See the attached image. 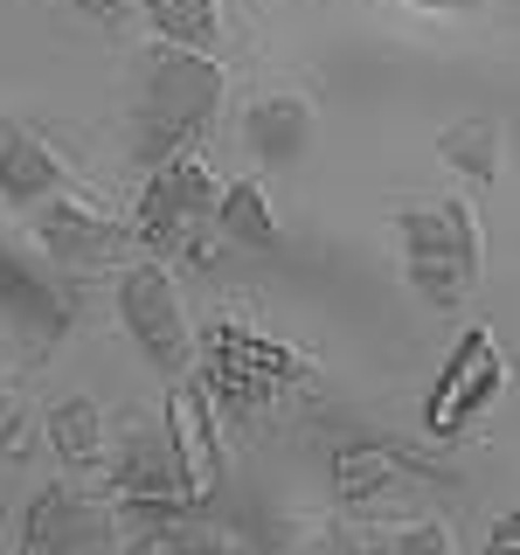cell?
Listing matches in <instances>:
<instances>
[{
    "label": "cell",
    "instance_id": "cell-4",
    "mask_svg": "<svg viewBox=\"0 0 520 555\" xmlns=\"http://www.w3.org/2000/svg\"><path fill=\"white\" fill-rule=\"evenodd\" d=\"M395 250H403V278L430 306H465L479 285L485 243L465 202H424L395 216Z\"/></svg>",
    "mask_w": 520,
    "mask_h": 555
},
{
    "label": "cell",
    "instance_id": "cell-18",
    "mask_svg": "<svg viewBox=\"0 0 520 555\" xmlns=\"http://www.w3.org/2000/svg\"><path fill=\"white\" fill-rule=\"evenodd\" d=\"M438 160L458 167V173H479V181H493V160H499V118H458L444 139H438Z\"/></svg>",
    "mask_w": 520,
    "mask_h": 555
},
{
    "label": "cell",
    "instance_id": "cell-8",
    "mask_svg": "<svg viewBox=\"0 0 520 555\" xmlns=\"http://www.w3.org/2000/svg\"><path fill=\"white\" fill-rule=\"evenodd\" d=\"M126 243H132V230L112 216V208H98L91 195H49L42 250H49L56 271H98V264H112Z\"/></svg>",
    "mask_w": 520,
    "mask_h": 555
},
{
    "label": "cell",
    "instance_id": "cell-15",
    "mask_svg": "<svg viewBox=\"0 0 520 555\" xmlns=\"http://www.w3.org/2000/svg\"><path fill=\"white\" fill-rule=\"evenodd\" d=\"M216 236L250 243V250H271V243H277V216H271L264 181H230V188H222V195H216Z\"/></svg>",
    "mask_w": 520,
    "mask_h": 555
},
{
    "label": "cell",
    "instance_id": "cell-5",
    "mask_svg": "<svg viewBox=\"0 0 520 555\" xmlns=\"http://www.w3.org/2000/svg\"><path fill=\"white\" fill-rule=\"evenodd\" d=\"M118 312H126V334L139 340V354L153 361V369L167 375H187L195 369V326H187V306L181 292H173V271L167 257H146V264H132L118 278Z\"/></svg>",
    "mask_w": 520,
    "mask_h": 555
},
{
    "label": "cell",
    "instance_id": "cell-9",
    "mask_svg": "<svg viewBox=\"0 0 520 555\" xmlns=\"http://www.w3.org/2000/svg\"><path fill=\"white\" fill-rule=\"evenodd\" d=\"M112 493L132 507H187L181 451H173L167 424H132L112 451Z\"/></svg>",
    "mask_w": 520,
    "mask_h": 555
},
{
    "label": "cell",
    "instance_id": "cell-11",
    "mask_svg": "<svg viewBox=\"0 0 520 555\" xmlns=\"http://www.w3.org/2000/svg\"><path fill=\"white\" fill-rule=\"evenodd\" d=\"M312 146V98L299 91H271L250 104V153L257 167H291Z\"/></svg>",
    "mask_w": 520,
    "mask_h": 555
},
{
    "label": "cell",
    "instance_id": "cell-1",
    "mask_svg": "<svg viewBox=\"0 0 520 555\" xmlns=\"http://www.w3.org/2000/svg\"><path fill=\"white\" fill-rule=\"evenodd\" d=\"M222 77L216 56H195V49H153L146 77L126 104V160L132 167H167L181 153H195V139L216 126L222 112Z\"/></svg>",
    "mask_w": 520,
    "mask_h": 555
},
{
    "label": "cell",
    "instance_id": "cell-12",
    "mask_svg": "<svg viewBox=\"0 0 520 555\" xmlns=\"http://www.w3.org/2000/svg\"><path fill=\"white\" fill-rule=\"evenodd\" d=\"M167 438H173V451H181L187 500H208L216 493V444H208V396H202V382H181V389H173Z\"/></svg>",
    "mask_w": 520,
    "mask_h": 555
},
{
    "label": "cell",
    "instance_id": "cell-20",
    "mask_svg": "<svg viewBox=\"0 0 520 555\" xmlns=\"http://www.w3.org/2000/svg\"><path fill=\"white\" fill-rule=\"evenodd\" d=\"M63 8H77V14H98V22H112V28H126L132 14H139V0H63Z\"/></svg>",
    "mask_w": 520,
    "mask_h": 555
},
{
    "label": "cell",
    "instance_id": "cell-6",
    "mask_svg": "<svg viewBox=\"0 0 520 555\" xmlns=\"http://www.w3.org/2000/svg\"><path fill=\"white\" fill-rule=\"evenodd\" d=\"M69 312H77V299H69L63 278H49L28 250L0 243V334L22 347L28 361H42L69 334Z\"/></svg>",
    "mask_w": 520,
    "mask_h": 555
},
{
    "label": "cell",
    "instance_id": "cell-2",
    "mask_svg": "<svg viewBox=\"0 0 520 555\" xmlns=\"http://www.w3.org/2000/svg\"><path fill=\"white\" fill-rule=\"evenodd\" d=\"M195 361L208 369V396H216L236 424H264V416H277L312 382V361L299 354V347L257 334V326H243V320H216V326H208V340L195 347Z\"/></svg>",
    "mask_w": 520,
    "mask_h": 555
},
{
    "label": "cell",
    "instance_id": "cell-22",
    "mask_svg": "<svg viewBox=\"0 0 520 555\" xmlns=\"http://www.w3.org/2000/svg\"><path fill=\"white\" fill-rule=\"evenodd\" d=\"M410 8H465V0H410Z\"/></svg>",
    "mask_w": 520,
    "mask_h": 555
},
{
    "label": "cell",
    "instance_id": "cell-23",
    "mask_svg": "<svg viewBox=\"0 0 520 555\" xmlns=\"http://www.w3.org/2000/svg\"><path fill=\"white\" fill-rule=\"evenodd\" d=\"M0 410H8V361H0Z\"/></svg>",
    "mask_w": 520,
    "mask_h": 555
},
{
    "label": "cell",
    "instance_id": "cell-7",
    "mask_svg": "<svg viewBox=\"0 0 520 555\" xmlns=\"http://www.w3.org/2000/svg\"><path fill=\"white\" fill-rule=\"evenodd\" d=\"M22 555H126V534L104 500H83L69 486H42L28 507Z\"/></svg>",
    "mask_w": 520,
    "mask_h": 555
},
{
    "label": "cell",
    "instance_id": "cell-13",
    "mask_svg": "<svg viewBox=\"0 0 520 555\" xmlns=\"http://www.w3.org/2000/svg\"><path fill=\"white\" fill-rule=\"evenodd\" d=\"M63 181H69V167L56 160V146L42 132L14 126L8 146H0V202H49V195H63Z\"/></svg>",
    "mask_w": 520,
    "mask_h": 555
},
{
    "label": "cell",
    "instance_id": "cell-14",
    "mask_svg": "<svg viewBox=\"0 0 520 555\" xmlns=\"http://www.w3.org/2000/svg\"><path fill=\"white\" fill-rule=\"evenodd\" d=\"M395 479H410V459H403L395 444H340V459H334V486H340V500L368 507V500H381Z\"/></svg>",
    "mask_w": 520,
    "mask_h": 555
},
{
    "label": "cell",
    "instance_id": "cell-17",
    "mask_svg": "<svg viewBox=\"0 0 520 555\" xmlns=\"http://www.w3.org/2000/svg\"><path fill=\"white\" fill-rule=\"evenodd\" d=\"M49 444H56L69 465H98L104 459V416H98L91 396H69V403L49 410Z\"/></svg>",
    "mask_w": 520,
    "mask_h": 555
},
{
    "label": "cell",
    "instance_id": "cell-10",
    "mask_svg": "<svg viewBox=\"0 0 520 555\" xmlns=\"http://www.w3.org/2000/svg\"><path fill=\"white\" fill-rule=\"evenodd\" d=\"M507 382V361H499V340L485 334H465V347L451 354V369H444V382H438V396H430V430L438 438H451V430H465L472 416L493 403V389Z\"/></svg>",
    "mask_w": 520,
    "mask_h": 555
},
{
    "label": "cell",
    "instance_id": "cell-16",
    "mask_svg": "<svg viewBox=\"0 0 520 555\" xmlns=\"http://www.w3.org/2000/svg\"><path fill=\"white\" fill-rule=\"evenodd\" d=\"M153 28L167 35V49H195V56H208V49L222 42V0H146Z\"/></svg>",
    "mask_w": 520,
    "mask_h": 555
},
{
    "label": "cell",
    "instance_id": "cell-21",
    "mask_svg": "<svg viewBox=\"0 0 520 555\" xmlns=\"http://www.w3.org/2000/svg\"><path fill=\"white\" fill-rule=\"evenodd\" d=\"M126 555H181V548H173L167 534H146V542H126Z\"/></svg>",
    "mask_w": 520,
    "mask_h": 555
},
{
    "label": "cell",
    "instance_id": "cell-3",
    "mask_svg": "<svg viewBox=\"0 0 520 555\" xmlns=\"http://www.w3.org/2000/svg\"><path fill=\"white\" fill-rule=\"evenodd\" d=\"M216 173L208 160L181 153V160L153 167L146 188H139V208H132V236L146 243L153 257H187V264H208L216 257Z\"/></svg>",
    "mask_w": 520,
    "mask_h": 555
},
{
    "label": "cell",
    "instance_id": "cell-19",
    "mask_svg": "<svg viewBox=\"0 0 520 555\" xmlns=\"http://www.w3.org/2000/svg\"><path fill=\"white\" fill-rule=\"evenodd\" d=\"M389 555H451V534L438 520H410V528L389 542Z\"/></svg>",
    "mask_w": 520,
    "mask_h": 555
}]
</instances>
